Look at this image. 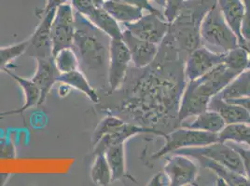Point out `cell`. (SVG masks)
Masks as SVG:
<instances>
[{"label":"cell","instance_id":"484cf974","mask_svg":"<svg viewBox=\"0 0 250 186\" xmlns=\"http://www.w3.org/2000/svg\"><path fill=\"white\" fill-rule=\"evenodd\" d=\"M250 62L249 50L243 46H238L237 48L225 52L224 54L223 63L229 69L236 72H243L245 69L249 68Z\"/></svg>","mask_w":250,"mask_h":186},{"label":"cell","instance_id":"2e32d148","mask_svg":"<svg viewBox=\"0 0 250 186\" xmlns=\"http://www.w3.org/2000/svg\"><path fill=\"white\" fill-rule=\"evenodd\" d=\"M58 82L68 85L71 89H75L86 95L94 104L100 103L101 99L97 90L90 82L88 77L80 69L71 72L60 74L58 77Z\"/></svg>","mask_w":250,"mask_h":186},{"label":"cell","instance_id":"f1b7e54d","mask_svg":"<svg viewBox=\"0 0 250 186\" xmlns=\"http://www.w3.org/2000/svg\"><path fill=\"white\" fill-rule=\"evenodd\" d=\"M74 11L87 17L97 8H102L104 0H70Z\"/></svg>","mask_w":250,"mask_h":186},{"label":"cell","instance_id":"d6986e66","mask_svg":"<svg viewBox=\"0 0 250 186\" xmlns=\"http://www.w3.org/2000/svg\"><path fill=\"white\" fill-rule=\"evenodd\" d=\"M194 158L198 160L200 165L203 166L204 167H207L208 169L211 170L213 173L218 176V182L223 183V185L250 186V182L248 181L246 176L235 173L229 170V168L213 161L212 159H209L208 157H204V156H196Z\"/></svg>","mask_w":250,"mask_h":186},{"label":"cell","instance_id":"d4e9b609","mask_svg":"<svg viewBox=\"0 0 250 186\" xmlns=\"http://www.w3.org/2000/svg\"><path fill=\"white\" fill-rule=\"evenodd\" d=\"M90 176L95 186H107L113 183L112 173L104 153L95 155Z\"/></svg>","mask_w":250,"mask_h":186},{"label":"cell","instance_id":"4dcf8cb0","mask_svg":"<svg viewBox=\"0 0 250 186\" xmlns=\"http://www.w3.org/2000/svg\"><path fill=\"white\" fill-rule=\"evenodd\" d=\"M245 3L246 11L242 21L241 34L246 43L250 42V0H243Z\"/></svg>","mask_w":250,"mask_h":186},{"label":"cell","instance_id":"e0dca14e","mask_svg":"<svg viewBox=\"0 0 250 186\" xmlns=\"http://www.w3.org/2000/svg\"><path fill=\"white\" fill-rule=\"evenodd\" d=\"M85 18L111 39H123L124 30H122L119 22L103 7L95 9Z\"/></svg>","mask_w":250,"mask_h":186},{"label":"cell","instance_id":"5bb4252c","mask_svg":"<svg viewBox=\"0 0 250 186\" xmlns=\"http://www.w3.org/2000/svg\"><path fill=\"white\" fill-rule=\"evenodd\" d=\"M208 109L219 113L226 125L250 123V114L243 106L229 103L222 99L219 94L211 99Z\"/></svg>","mask_w":250,"mask_h":186},{"label":"cell","instance_id":"6da1fadb","mask_svg":"<svg viewBox=\"0 0 250 186\" xmlns=\"http://www.w3.org/2000/svg\"><path fill=\"white\" fill-rule=\"evenodd\" d=\"M76 12V11H75ZM111 38L96 28L83 15L76 12V32L72 49L85 74L95 88H107V68Z\"/></svg>","mask_w":250,"mask_h":186},{"label":"cell","instance_id":"d590c367","mask_svg":"<svg viewBox=\"0 0 250 186\" xmlns=\"http://www.w3.org/2000/svg\"><path fill=\"white\" fill-rule=\"evenodd\" d=\"M226 101H228L229 103L239 104L241 106H243L250 114V97L239 98V99H230V100H226Z\"/></svg>","mask_w":250,"mask_h":186},{"label":"cell","instance_id":"44dd1931","mask_svg":"<svg viewBox=\"0 0 250 186\" xmlns=\"http://www.w3.org/2000/svg\"><path fill=\"white\" fill-rule=\"evenodd\" d=\"M103 8L119 23L122 22L124 24L137 21L144 15V11L137 6L111 0H104Z\"/></svg>","mask_w":250,"mask_h":186},{"label":"cell","instance_id":"603a6c76","mask_svg":"<svg viewBox=\"0 0 250 186\" xmlns=\"http://www.w3.org/2000/svg\"><path fill=\"white\" fill-rule=\"evenodd\" d=\"M104 155L110 167L113 182L125 178L126 176L125 144L109 146L104 151Z\"/></svg>","mask_w":250,"mask_h":186},{"label":"cell","instance_id":"5b68a950","mask_svg":"<svg viewBox=\"0 0 250 186\" xmlns=\"http://www.w3.org/2000/svg\"><path fill=\"white\" fill-rule=\"evenodd\" d=\"M172 154L188 155L192 158L196 156L208 157L235 173L246 176L244 164L238 152H236L230 145H226V143L217 142L201 147L184 148Z\"/></svg>","mask_w":250,"mask_h":186},{"label":"cell","instance_id":"ac0fdd59","mask_svg":"<svg viewBox=\"0 0 250 186\" xmlns=\"http://www.w3.org/2000/svg\"><path fill=\"white\" fill-rule=\"evenodd\" d=\"M226 123L221 117V115L216 111H213L210 109H208L205 112L197 114L195 118L189 123H185V122L181 123V127L210 132V133H215V134H219V132L224 129Z\"/></svg>","mask_w":250,"mask_h":186},{"label":"cell","instance_id":"f35d334b","mask_svg":"<svg viewBox=\"0 0 250 186\" xmlns=\"http://www.w3.org/2000/svg\"><path fill=\"white\" fill-rule=\"evenodd\" d=\"M10 176L9 173H0V186H4L8 182Z\"/></svg>","mask_w":250,"mask_h":186},{"label":"cell","instance_id":"74e56055","mask_svg":"<svg viewBox=\"0 0 250 186\" xmlns=\"http://www.w3.org/2000/svg\"><path fill=\"white\" fill-rule=\"evenodd\" d=\"M70 91H71V88L68 85L61 83V86L58 88V94L61 97H64V96H66L68 93H70Z\"/></svg>","mask_w":250,"mask_h":186},{"label":"cell","instance_id":"9c48e42d","mask_svg":"<svg viewBox=\"0 0 250 186\" xmlns=\"http://www.w3.org/2000/svg\"><path fill=\"white\" fill-rule=\"evenodd\" d=\"M55 9L42 14L40 17L42 20L31 37L27 39L28 45L25 53H28L29 56L37 59H49L53 58L52 52V36L51 27L54 15Z\"/></svg>","mask_w":250,"mask_h":186},{"label":"cell","instance_id":"cb8c5ba5","mask_svg":"<svg viewBox=\"0 0 250 186\" xmlns=\"http://www.w3.org/2000/svg\"><path fill=\"white\" fill-rule=\"evenodd\" d=\"M219 142L243 144L250 147V123H235L226 125L219 132Z\"/></svg>","mask_w":250,"mask_h":186},{"label":"cell","instance_id":"4fadbf2b","mask_svg":"<svg viewBox=\"0 0 250 186\" xmlns=\"http://www.w3.org/2000/svg\"><path fill=\"white\" fill-rule=\"evenodd\" d=\"M36 61L37 69L31 79L41 91V105L45 103L54 84L58 82L60 72L54 63V57L49 59H37Z\"/></svg>","mask_w":250,"mask_h":186},{"label":"cell","instance_id":"ffe728a7","mask_svg":"<svg viewBox=\"0 0 250 186\" xmlns=\"http://www.w3.org/2000/svg\"><path fill=\"white\" fill-rule=\"evenodd\" d=\"M5 72L8 73L11 77L19 84V86L22 89L23 95H24V104L21 106V108L14 110V111H10L8 112V115L11 114H22L23 112H25L26 110L30 109L33 106H38L40 105L41 103V91L39 89V87L36 85V83L34 82L30 79L21 77L20 75L11 72V70L8 69Z\"/></svg>","mask_w":250,"mask_h":186},{"label":"cell","instance_id":"9a60e30c","mask_svg":"<svg viewBox=\"0 0 250 186\" xmlns=\"http://www.w3.org/2000/svg\"><path fill=\"white\" fill-rule=\"evenodd\" d=\"M217 5L219 6L225 21L229 24V27L238 37L240 46L247 48V43L244 40L241 34V26L243 17L246 11L245 3L243 0H217Z\"/></svg>","mask_w":250,"mask_h":186},{"label":"cell","instance_id":"7a4b0ae2","mask_svg":"<svg viewBox=\"0 0 250 186\" xmlns=\"http://www.w3.org/2000/svg\"><path fill=\"white\" fill-rule=\"evenodd\" d=\"M142 133L164 136L161 130L152 128H145L139 125L126 123L124 119L114 114H107L99 122L93 134L94 154H101L109 147L115 145L125 144L130 138Z\"/></svg>","mask_w":250,"mask_h":186},{"label":"cell","instance_id":"1f68e13d","mask_svg":"<svg viewBox=\"0 0 250 186\" xmlns=\"http://www.w3.org/2000/svg\"><path fill=\"white\" fill-rule=\"evenodd\" d=\"M230 146L236 151L238 152L243 164H244V167H245V173H246V177L248 179V181L250 182V149H245L243 147H241L239 145H235V144H230Z\"/></svg>","mask_w":250,"mask_h":186},{"label":"cell","instance_id":"ba28073f","mask_svg":"<svg viewBox=\"0 0 250 186\" xmlns=\"http://www.w3.org/2000/svg\"><path fill=\"white\" fill-rule=\"evenodd\" d=\"M125 29L137 37L154 44H161L169 32L170 23L164 16L148 12L134 22L125 23Z\"/></svg>","mask_w":250,"mask_h":186},{"label":"cell","instance_id":"e575fe53","mask_svg":"<svg viewBox=\"0 0 250 186\" xmlns=\"http://www.w3.org/2000/svg\"><path fill=\"white\" fill-rule=\"evenodd\" d=\"M67 1H68V0H47L46 6H45L42 10H41V11H37V15H38L39 17H41L42 14H44V13H46V12L51 11L52 9H55V8H57L58 6H60V5H62V4L66 3Z\"/></svg>","mask_w":250,"mask_h":186},{"label":"cell","instance_id":"8992f818","mask_svg":"<svg viewBox=\"0 0 250 186\" xmlns=\"http://www.w3.org/2000/svg\"><path fill=\"white\" fill-rule=\"evenodd\" d=\"M76 32V12L69 3L56 8L51 27L53 56L63 49L72 48Z\"/></svg>","mask_w":250,"mask_h":186},{"label":"cell","instance_id":"3957f363","mask_svg":"<svg viewBox=\"0 0 250 186\" xmlns=\"http://www.w3.org/2000/svg\"><path fill=\"white\" fill-rule=\"evenodd\" d=\"M201 43L216 52H227L240 46L235 33L225 21L217 3L209 10L200 25Z\"/></svg>","mask_w":250,"mask_h":186},{"label":"cell","instance_id":"ab89813d","mask_svg":"<svg viewBox=\"0 0 250 186\" xmlns=\"http://www.w3.org/2000/svg\"><path fill=\"white\" fill-rule=\"evenodd\" d=\"M148 1L156 2L158 5H160V6H162V7H165V2H166V0H148Z\"/></svg>","mask_w":250,"mask_h":186},{"label":"cell","instance_id":"8fae6325","mask_svg":"<svg viewBox=\"0 0 250 186\" xmlns=\"http://www.w3.org/2000/svg\"><path fill=\"white\" fill-rule=\"evenodd\" d=\"M225 52H216L207 47H199L189 52L188 57L185 76L188 81L197 79L214 67L223 62Z\"/></svg>","mask_w":250,"mask_h":186},{"label":"cell","instance_id":"83f0119b","mask_svg":"<svg viewBox=\"0 0 250 186\" xmlns=\"http://www.w3.org/2000/svg\"><path fill=\"white\" fill-rule=\"evenodd\" d=\"M54 63L60 74L80 69L79 59L72 48L63 49L54 55Z\"/></svg>","mask_w":250,"mask_h":186},{"label":"cell","instance_id":"30bf717a","mask_svg":"<svg viewBox=\"0 0 250 186\" xmlns=\"http://www.w3.org/2000/svg\"><path fill=\"white\" fill-rule=\"evenodd\" d=\"M165 174L169 186H191L198 177L199 167L190 156L170 154L165 166Z\"/></svg>","mask_w":250,"mask_h":186},{"label":"cell","instance_id":"7402d4cb","mask_svg":"<svg viewBox=\"0 0 250 186\" xmlns=\"http://www.w3.org/2000/svg\"><path fill=\"white\" fill-rule=\"evenodd\" d=\"M219 95L224 100L250 97V69L237 74Z\"/></svg>","mask_w":250,"mask_h":186},{"label":"cell","instance_id":"7c38bea8","mask_svg":"<svg viewBox=\"0 0 250 186\" xmlns=\"http://www.w3.org/2000/svg\"><path fill=\"white\" fill-rule=\"evenodd\" d=\"M123 40L129 49L132 62L136 68H145L155 60L158 53L157 44L141 39L126 29L123 33Z\"/></svg>","mask_w":250,"mask_h":186},{"label":"cell","instance_id":"8d00e7d4","mask_svg":"<svg viewBox=\"0 0 250 186\" xmlns=\"http://www.w3.org/2000/svg\"><path fill=\"white\" fill-rule=\"evenodd\" d=\"M165 183H168L167 180H164V177L162 174H157V175L153 177V179L149 182L148 186H167V184ZM168 186H169V183H168Z\"/></svg>","mask_w":250,"mask_h":186},{"label":"cell","instance_id":"277c9868","mask_svg":"<svg viewBox=\"0 0 250 186\" xmlns=\"http://www.w3.org/2000/svg\"><path fill=\"white\" fill-rule=\"evenodd\" d=\"M163 137L166 139L165 145L152 155V159L164 157L180 149L201 147L219 142L218 134L191 130L185 127H181L168 134L165 133Z\"/></svg>","mask_w":250,"mask_h":186},{"label":"cell","instance_id":"f546056e","mask_svg":"<svg viewBox=\"0 0 250 186\" xmlns=\"http://www.w3.org/2000/svg\"><path fill=\"white\" fill-rule=\"evenodd\" d=\"M186 0H166L165 2V11L164 18L170 24L176 20L177 15L182 10Z\"/></svg>","mask_w":250,"mask_h":186},{"label":"cell","instance_id":"d6a6232c","mask_svg":"<svg viewBox=\"0 0 250 186\" xmlns=\"http://www.w3.org/2000/svg\"><path fill=\"white\" fill-rule=\"evenodd\" d=\"M111 1H116V2H122V3H127L131 5H135L139 8H141L143 11L151 12V13H156L158 15L164 16L163 12L159 11L154 6L150 4L148 0H111Z\"/></svg>","mask_w":250,"mask_h":186},{"label":"cell","instance_id":"52a82bcc","mask_svg":"<svg viewBox=\"0 0 250 186\" xmlns=\"http://www.w3.org/2000/svg\"><path fill=\"white\" fill-rule=\"evenodd\" d=\"M131 62V53L125 42L123 39H111L107 68V93L112 94L123 88Z\"/></svg>","mask_w":250,"mask_h":186},{"label":"cell","instance_id":"836d02e7","mask_svg":"<svg viewBox=\"0 0 250 186\" xmlns=\"http://www.w3.org/2000/svg\"><path fill=\"white\" fill-rule=\"evenodd\" d=\"M15 148L11 143L3 141L0 142V158H14Z\"/></svg>","mask_w":250,"mask_h":186},{"label":"cell","instance_id":"4316f807","mask_svg":"<svg viewBox=\"0 0 250 186\" xmlns=\"http://www.w3.org/2000/svg\"><path fill=\"white\" fill-rule=\"evenodd\" d=\"M28 41L24 40L14 45L0 48V71L10 69L9 67L11 66V62L25 53Z\"/></svg>","mask_w":250,"mask_h":186}]
</instances>
